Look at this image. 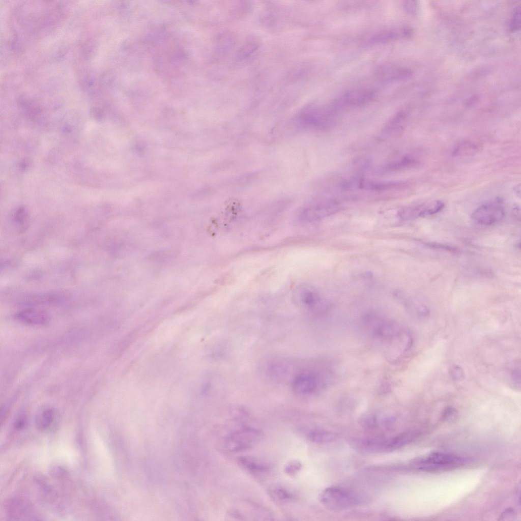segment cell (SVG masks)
Wrapping results in <instances>:
<instances>
[{
    "label": "cell",
    "mask_w": 521,
    "mask_h": 521,
    "mask_svg": "<svg viewBox=\"0 0 521 521\" xmlns=\"http://www.w3.org/2000/svg\"><path fill=\"white\" fill-rule=\"evenodd\" d=\"M267 490L270 497L277 503H284L294 498L293 494L280 484H271Z\"/></svg>",
    "instance_id": "d6986e66"
},
{
    "label": "cell",
    "mask_w": 521,
    "mask_h": 521,
    "mask_svg": "<svg viewBox=\"0 0 521 521\" xmlns=\"http://www.w3.org/2000/svg\"><path fill=\"white\" fill-rule=\"evenodd\" d=\"M478 149L477 146L470 141H464L457 145L453 151L455 156H466L472 155Z\"/></svg>",
    "instance_id": "ffe728a7"
},
{
    "label": "cell",
    "mask_w": 521,
    "mask_h": 521,
    "mask_svg": "<svg viewBox=\"0 0 521 521\" xmlns=\"http://www.w3.org/2000/svg\"><path fill=\"white\" fill-rule=\"evenodd\" d=\"M360 423L361 426L368 430L375 428L378 426L377 419L372 416H367L361 418Z\"/></svg>",
    "instance_id": "603a6c76"
},
{
    "label": "cell",
    "mask_w": 521,
    "mask_h": 521,
    "mask_svg": "<svg viewBox=\"0 0 521 521\" xmlns=\"http://www.w3.org/2000/svg\"><path fill=\"white\" fill-rule=\"evenodd\" d=\"M302 463L298 460H292L288 461L284 467V472L289 476H294L302 469Z\"/></svg>",
    "instance_id": "7402d4cb"
},
{
    "label": "cell",
    "mask_w": 521,
    "mask_h": 521,
    "mask_svg": "<svg viewBox=\"0 0 521 521\" xmlns=\"http://www.w3.org/2000/svg\"><path fill=\"white\" fill-rule=\"evenodd\" d=\"M449 374L451 379L455 381H461L465 379L464 371L458 365L452 366L449 370Z\"/></svg>",
    "instance_id": "cb8c5ba5"
},
{
    "label": "cell",
    "mask_w": 521,
    "mask_h": 521,
    "mask_svg": "<svg viewBox=\"0 0 521 521\" xmlns=\"http://www.w3.org/2000/svg\"><path fill=\"white\" fill-rule=\"evenodd\" d=\"M412 3L413 2H406L404 4V8L410 13H413L414 9V4Z\"/></svg>",
    "instance_id": "f546056e"
},
{
    "label": "cell",
    "mask_w": 521,
    "mask_h": 521,
    "mask_svg": "<svg viewBox=\"0 0 521 521\" xmlns=\"http://www.w3.org/2000/svg\"><path fill=\"white\" fill-rule=\"evenodd\" d=\"M258 41L254 39L248 40L238 52L237 57L243 60L251 55L258 47Z\"/></svg>",
    "instance_id": "44dd1931"
},
{
    "label": "cell",
    "mask_w": 521,
    "mask_h": 521,
    "mask_svg": "<svg viewBox=\"0 0 521 521\" xmlns=\"http://www.w3.org/2000/svg\"><path fill=\"white\" fill-rule=\"evenodd\" d=\"M375 95V91L369 88L349 90L336 98L331 105L336 111L342 108L359 107L372 101Z\"/></svg>",
    "instance_id": "8992f818"
},
{
    "label": "cell",
    "mask_w": 521,
    "mask_h": 521,
    "mask_svg": "<svg viewBox=\"0 0 521 521\" xmlns=\"http://www.w3.org/2000/svg\"><path fill=\"white\" fill-rule=\"evenodd\" d=\"M503 207L497 202H489L477 208L472 214L471 218L475 223L482 225L496 224L505 217Z\"/></svg>",
    "instance_id": "52a82bcc"
},
{
    "label": "cell",
    "mask_w": 521,
    "mask_h": 521,
    "mask_svg": "<svg viewBox=\"0 0 521 521\" xmlns=\"http://www.w3.org/2000/svg\"><path fill=\"white\" fill-rule=\"evenodd\" d=\"M411 32L409 29L389 28L378 32L370 37L365 42L364 45L372 46L386 44L399 39L401 37L410 36Z\"/></svg>",
    "instance_id": "7c38bea8"
},
{
    "label": "cell",
    "mask_w": 521,
    "mask_h": 521,
    "mask_svg": "<svg viewBox=\"0 0 521 521\" xmlns=\"http://www.w3.org/2000/svg\"><path fill=\"white\" fill-rule=\"evenodd\" d=\"M340 208L336 200H326L310 206L305 210L304 214L308 219H318L337 212Z\"/></svg>",
    "instance_id": "8fae6325"
},
{
    "label": "cell",
    "mask_w": 521,
    "mask_h": 521,
    "mask_svg": "<svg viewBox=\"0 0 521 521\" xmlns=\"http://www.w3.org/2000/svg\"><path fill=\"white\" fill-rule=\"evenodd\" d=\"M307 438L317 444H325L334 441L336 436L333 432L320 428H312L306 432Z\"/></svg>",
    "instance_id": "ac0fdd59"
},
{
    "label": "cell",
    "mask_w": 521,
    "mask_h": 521,
    "mask_svg": "<svg viewBox=\"0 0 521 521\" xmlns=\"http://www.w3.org/2000/svg\"><path fill=\"white\" fill-rule=\"evenodd\" d=\"M444 204L440 200H434L422 205L408 207L401 210L399 215L403 219H412L436 214L441 211Z\"/></svg>",
    "instance_id": "9c48e42d"
},
{
    "label": "cell",
    "mask_w": 521,
    "mask_h": 521,
    "mask_svg": "<svg viewBox=\"0 0 521 521\" xmlns=\"http://www.w3.org/2000/svg\"><path fill=\"white\" fill-rule=\"evenodd\" d=\"M519 12H520L519 10L518 11H517V10L516 11V13H515V14L514 15L515 16H514V18H513V19L512 20L511 25L512 26V28L513 29L516 30L517 28L519 27V26L520 25V15H519L520 13Z\"/></svg>",
    "instance_id": "83f0119b"
},
{
    "label": "cell",
    "mask_w": 521,
    "mask_h": 521,
    "mask_svg": "<svg viewBox=\"0 0 521 521\" xmlns=\"http://www.w3.org/2000/svg\"><path fill=\"white\" fill-rule=\"evenodd\" d=\"M511 378L514 382L516 384L520 383V370L517 369H514L511 371Z\"/></svg>",
    "instance_id": "f1b7e54d"
},
{
    "label": "cell",
    "mask_w": 521,
    "mask_h": 521,
    "mask_svg": "<svg viewBox=\"0 0 521 521\" xmlns=\"http://www.w3.org/2000/svg\"><path fill=\"white\" fill-rule=\"evenodd\" d=\"M57 417V412L52 407H42L37 412L35 418L36 427L41 431L48 430Z\"/></svg>",
    "instance_id": "9a60e30c"
},
{
    "label": "cell",
    "mask_w": 521,
    "mask_h": 521,
    "mask_svg": "<svg viewBox=\"0 0 521 521\" xmlns=\"http://www.w3.org/2000/svg\"><path fill=\"white\" fill-rule=\"evenodd\" d=\"M515 512L511 508L505 509L500 515L499 520H512L515 517Z\"/></svg>",
    "instance_id": "484cf974"
},
{
    "label": "cell",
    "mask_w": 521,
    "mask_h": 521,
    "mask_svg": "<svg viewBox=\"0 0 521 521\" xmlns=\"http://www.w3.org/2000/svg\"><path fill=\"white\" fill-rule=\"evenodd\" d=\"M457 415V413L455 409L448 407L443 412L442 418L445 421H452L456 418Z\"/></svg>",
    "instance_id": "d4e9b609"
},
{
    "label": "cell",
    "mask_w": 521,
    "mask_h": 521,
    "mask_svg": "<svg viewBox=\"0 0 521 521\" xmlns=\"http://www.w3.org/2000/svg\"><path fill=\"white\" fill-rule=\"evenodd\" d=\"M262 432L251 427H244L230 433L226 438L225 445L230 452H239L249 449L259 443Z\"/></svg>",
    "instance_id": "5b68a950"
},
{
    "label": "cell",
    "mask_w": 521,
    "mask_h": 521,
    "mask_svg": "<svg viewBox=\"0 0 521 521\" xmlns=\"http://www.w3.org/2000/svg\"><path fill=\"white\" fill-rule=\"evenodd\" d=\"M408 117L407 110L402 109L397 112L386 125L383 133L385 135H391L399 133L403 128Z\"/></svg>",
    "instance_id": "2e32d148"
},
{
    "label": "cell",
    "mask_w": 521,
    "mask_h": 521,
    "mask_svg": "<svg viewBox=\"0 0 521 521\" xmlns=\"http://www.w3.org/2000/svg\"><path fill=\"white\" fill-rule=\"evenodd\" d=\"M26 423V418L24 416H20L16 419L14 426L17 429H21L24 428Z\"/></svg>",
    "instance_id": "4316f807"
},
{
    "label": "cell",
    "mask_w": 521,
    "mask_h": 521,
    "mask_svg": "<svg viewBox=\"0 0 521 521\" xmlns=\"http://www.w3.org/2000/svg\"><path fill=\"white\" fill-rule=\"evenodd\" d=\"M418 436L414 431H407L389 438H352L351 447L362 454H373L394 451L410 443Z\"/></svg>",
    "instance_id": "6da1fadb"
},
{
    "label": "cell",
    "mask_w": 521,
    "mask_h": 521,
    "mask_svg": "<svg viewBox=\"0 0 521 521\" xmlns=\"http://www.w3.org/2000/svg\"><path fill=\"white\" fill-rule=\"evenodd\" d=\"M467 461L466 458L456 454L433 452L426 456L414 458L410 461V465L421 470L437 471L455 469L464 465Z\"/></svg>",
    "instance_id": "7a4b0ae2"
},
{
    "label": "cell",
    "mask_w": 521,
    "mask_h": 521,
    "mask_svg": "<svg viewBox=\"0 0 521 521\" xmlns=\"http://www.w3.org/2000/svg\"><path fill=\"white\" fill-rule=\"evenodd\" d=\"M238 461L243 468L252 474L264 473L268 472L269 469L268 465L251 457L240 456Z\"/></svg>",
    "instance_id": "e0dca14e"
},
{
    "label": "cell",
    "mask_w": 521,
    "mask_h": 521,
    "mask_svg": "<svg viewBox=\"0 0 521 521\" xmlns=\"http://www.w3.org/2000/svg\"><path fill=\"white\" fill-rule=\"evenodd\" d=\"M378 79L385 82H392L405 79L410 76V70L393 64H385L377 69Z\"/></svg>",
    "instance_id": "30bf717a"
},
{
    "label": "cell",
    "mask_w": 521,
    "mask_h": 521,
    "mask_svg": "<svg viewBox=\"0 0 521 521\" xmlns=\"http://www.w3.org/2000/svg\"><path fill=\"white\" fill-rule=\"evenodd\" d=\"M319 500L326 508L339 511L362 504L363 496L356 493L336 486L323 489L319 494Z\"/></svg>",
    "instance_id": "3957f363"
},
{
    "label": "cell",
    "mask_w": 521,
    "mask_h": 521,
    "mask_svg": "<svg viewBox=\"0 0 521 521\" xmlns=\"http://www.w3.org/2000/svg\"><path fill=\"white\" fill-rule=\"evenodd\" d=\"M419 164V161L411 156H404L388 162L382 165L378 170L380 174H388L414 168Z\"/></svg>",
    "instance_id": "4fadbf2b"
},
{
    "label": "cell",
    "mask_w": 521,
    "mask_h": 521,
    "mask_svg": "<svg viewBox=\"0 0 521 521\" xmlns=\"http://www.w3.org/2000/svg\"><path fill=\"white\" fill-rule=\"evenodd\" d=\"M408 186V183L403 181H383L365 179L349 181L350 189L357 187L360 189L376 192L401 189Z\"/></svg>",
    "instance_id": "ba28073f"
},
{
    "label": "cell",
    "mask_w": 521,
    "mask_h": 521,
    "mask_svg": "<svg viewBox=\"0 0 521 521\" xmlns=\"http://www.w3.org/2000/svg\"><path fill=\"white\" fill-rule=\"evenodd\" d=\"M16 318L21 323L31 325H43L49 321V316L45 312L32 308L20 311L16 314Z\"/></svg>",
    "instance_id": "5bb4252c"
},
{
    "label": "cell",
    "mask_w": 521,
    "mask_h": 521,
    "mask_svg": "<svg viewBox=\"0 0 521 521\" xmlns=\"http://www.w3.org/2000/svg\"><path fill=\"white\" fill-rule=\"evenodd\" d=\"M336 110L331 106H311L303 110L299 115L301 124L306 128L323 130L334 123Z\"/></svg>",
    "instance_id": "277c9868"
}]
</instances>
